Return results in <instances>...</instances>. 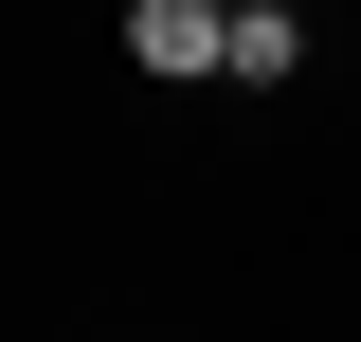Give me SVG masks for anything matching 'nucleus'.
<instances>
[{
	"label": "nucleus",
	"instance_id": "obj_1",
	"mask_svg": "<svg viewBox=\"0 0 361 342\" xmlns=\"http://www.w3.org/2000/svg\"><path fill=\"white\" fill-rule=\"evenodd\" d=\"M127 54L145 72H217L235 54V0H127Z\"/></svg>",
	"mask_w": 361,
	"mask_h": 342
},
{
	"label": "nucleus",
	"instance_id": "obj_2",
	"mask_svg": "<svg viewBox=\"0 0 361 342\" xmlns=\"http://www.w3.org/2000/svg\"><path fill=\"white\" fill-rule=\"evenodd\" d=\"M235 90H289L307 72V18H289V0H235V54H217Z\"/></svg>",
	"mask_w": 361,
	"mask_h": 342
}]
</instances>
